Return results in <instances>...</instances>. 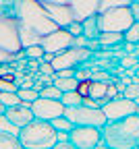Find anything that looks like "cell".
Listing matches in <instances>:
<instances>
[{
    "mask_svg": "<svg viewBox=\"0 0 139 149\" xmlns=\"http://www.w3.org/2000/svg\"><path fill=\"white\" fill-rule=\"evenodd\" d=\"M15 15H17L19 27H21L23 48L39 44L44 35L58 29V25L48 17L44 4L37 2V0H19L15 6Z\"/></svg>",
    "mask_w": 139,
    "mask_h": 149,
    "instance_id": "obj_1",
    "label": "cell"
},
{
    "mask_svg": "<svg viewBox=\"0 0 139 149\" xmlns=\"http://www.w3.org/2000/svg\"><path fill=\"white\" fill-rule=\"evenodd\" d=\"M102 143L110 149H139V114L108 120L102 126Z\"/></svg>",
    "mask_w": 139,
    "mask_h": 149,
    "instance_id": "obj_2",
    "label": "cell"
},
{
    "mask_svg": "<svg viewBox=\"0 0 139 149\" xmlns=\"http://www.w3.org/2000/svg\"><path fill=\"white\" fill-rule=\"evenodd\" d=\"M23 58H25V48H23L17 15L15 10L2 13L0 15V64H11Z\"/></svg>",
    "mask_w": 139,
    "mask_h": 149,
    "instance_id": "obj_3",
    "label": "cell"
},
{
    "mask_svg": "<svg viewBox=\"0 0 139 149\" xmlns=\"http://www.w3.org/2000/svg\"><path fill=\"white\" fill-rule=\"evenodd\" d=\"M23 149H52L58 143V130L50 120L33 118L17 133Z\"/></svg>",
    "mask_w": 139,
    "mask_h": 149,
    "instance_id": "obj_4",
    "label": "cell"
},
{
    "mask_svg": "<svg viewBox=\"0 0 139 149\" xmlns=\"http://www.w3.org/2000/svg\"><path fill=\"white\" fill-rule=\"evenodd\" d=\"M135 23L131 6H114L98 13V27L100 31H114V33H125Z\"/></svg>",
    "mask_w": 139,
    "mask_h": 149,
    "instance_id": "obj_5",
    "label": "cell"
},
{
    "mask_svg": "<svg viewBox=\"0 0 139 149\" xmlns=\"http://www.w3.org/2000/svg\"><path fill=\"white\" fill-rule=\"evenodd\" d=\"M62 116L69 118L75 126H95V128H102L108 122V118H106V114H104L102 108L85 106V104L65 108V114Z\"/></svg>",
    "mask_w": 139,
    "mask_h": 149,
    "instance_id": "obj_6",
    "label": "cell"
},
{
    "mask_svg": "<svg viewBox=\"0 0 139 149\" xmlns=\"http://www.w3.org/2000/svg\"><path fill=\"white\" fill-rule=\"evenodd\" d=\"M91 58V50L89 48H79V46H71L62 52H58L52 60L54 70H62V68H77L79 64H83Z\"/></svg>",
    "mask_w": 139,
    "mask_h": 149,
    "instance_id": "obj_7",
    "label": "cell"
},
{
    "mask_svg": "<svg viewBox=\"0 0 139 149\" xmlns=\"http://www.w3.org/2000/svg\"><path fill=\"white\" fill-rule=\"evenodd\" d=\"M67 135L77 149H93L102 143V128L95 126H73Z\"/></svg>",
    "mask_w": 139,
    "mask_h": 149,
    "instance_id": "obj_8",
    "label": "cell"
},
{
    "mask_svg": "<svg viewBox=\"0 0 139 149\" xmlns=\"http://www.w3.org/2000/svg\"><path fill=\"white\" fill-rule=\"evenodd\" d=\"M73 40H75V37L69 33V29L58 27V29H54L52 33L44 35L42 40H39V46L44 48V52L58 54V52H62V50L71 48V46H73Z\"/></svg>",
    "mask_w": 139,
    "mask_h": 149,
    "instance_id": "obj_9",
    "label": "cell"
},
{
    "mask_svg": "<svg viewBox=\"0 0 139 149\" xmlns=\"http://www.w3.org/2000/svg\"><path fill=\"white\" fill-rule=\"evenodd\" d=\"M33 116L42 120H54L65 114V104L60 100H50V97H37L31 104Z\"/></svg>",
    "mask_w": 139,
    "mask_h": 149,
    "instance_id": "obj_10",
    "label": "cell"
},
{
    "mask_svg": "<svg viewBox=\"0 0 139 149\" xmlns=\"http://www.w3.org/2000/svg\"><path fill=\"white\" fill-rule=\"evenodd\" d=\"M104 114L108 120H118V118H125V116H131L137 112V104L133 100H127V97H114L110 100L106 106H102Z\"/></svg>",
    "mask_w": 139,
    "mask_h": 149,
    "instance_id": "obj_11",
    "label": "cell"
},
{
    "mask_svg": "<svg viewBox=\"0 0 139 149\" xmlns=\"http://www.w3.org/2000/svg\"><path fill=\"white\" fill-rule=\"evenodd\" d=\"M4 118L8 120V124H11V126H15V128L19 130L21 126H25L27 122H31L35 116H33L31 104H27V102H19V104H15V106L6 108Z\"/></svg>",
    "mask_w": 139,
    "mask_h": 149,
    "instance_id": "obj_12",
    "label": "cell"
},
{
    "mask_svg": "<svg viewBox=\"0 0 139 149\" xmlns=\"http://www.w3.org/2000/svg\"><path fill=\"white\" fill-rule=\"evenodd\" d=\"M44 8H46L48 17L52 19L58 27H62V29H67L73 21H77L75 13H73V8L69 4H44Z\"/></svg>",
    "mask_w": 139,
    "mask_h": 149,
    "instance_id": "obj_13",
    "label": "cell"
},
{
    "mask_svg": "<svg viewBox=\"0 0 139 149\" xmlns=\"http://www.w3.org/2000/svg\"><path fill=\"white\" fill-rule=\"evenodd\" d=\"M69 6L75 13L77 21H83V19L98 15V8H100V0H69Z\"/></svg>",
    "mask_w": 139,
    "mask_h": 149,
    "instance_id": "obj_14",
    "label": "cell"
},
{
    "mask_svg": "<svg viewBox=\"0 0 139 149\" xmlns=\"http://www.w3.org/2000/svg\"><path fill=\"white\" fill-rule=\"evenodd\" d=\"M121 42H125V35L123 33H114V31H100L98 35V44L102 48H108V46H118Z\"/></svg>",
    "mask_w": 139,
    "mask_h": 149,
    "instance_id": "obj_15",
    "label": "cell"
},
{
    "mask_svg": "<svg viewBox=\"0 0 139 149\" xmlns=\"http://www.w3.org/2000/svg\"><path fill=\"white\" fill-rule=\"evenodd\" d=\"M83 25V35L87 40H98V35H100V27H98V15H91L87 19L81 21Z\"/></svg>",
    "mask_w": 139,
    "mask_h": 149,
    "instance_id": "obj_16",
    "label": "cell"
},
{
    "mask_svg": "<svg viewBox=\"0 0 139 149\" xmlns=\"http://www.w3.org/2000/svg\"><path fill=\"white\" fill-rule=\"evenodd\" d=\"M0 149H23L17 135H11L6 130H0Z\"/></svg>",
    "mask_w": 139,
    "mask_h": 149,
    "instance_id": "obj_17",
    "label": "cell"
},
{
    "mask_svg": "<svg viewBox=\"0 0 139 149\" xmlns=\"http://www.w3.org/2000/svg\"><path fill=\"white\" fill-rule=\"evenodd\" d=\"M52 83L60 89V91H73V89H77L79 79L77 77H54Z\"/></svg>",
    "mask_w": 139,
    "mask_h": 149,
    "instance_id": "obj_18",
    "label": "cell"
},
{
    "mask_svg": "<svg viewBox=\"0 0 139 149\" xmlns=\"http://www.w3.org/2000/svg\"><path fill=\"white\" fill-rule=\"evenodd\" d=\"M60 102L65 104V108H71V106H79V104H83V97L79 95V91H77V89H73V91H62Z\"/></svg>",
    "mask_w": 139,
    "mask_h": 149,
    "instance_id": "obj_19",
    "label": "cell"
},
{
    "mask_svg": "<svg viewBox=\"0 0 139 149\" xmlns=\"http://www.w3.org/2000/svg\"><path fill=\"white\" fill-rule=\"evenodd\" d=\"M123 97L133 100V102L139 106V79H135V81H131L129 85H125V89H123Z\"/></svg>",
    "mask_w": 139,
    "mask_h": 149,
    "instance_id": "obj_20",
    "label": "cell"
},
{
    "mask_svg": "<svg viewBox=\"0 0 139 149\" xmlns=\"http://www.w3.org/2000/svg\"><path fill=\"white\" fill-rule=\"evenodd\" d=\"M60 95H62V91L58 89L54 83H50V85H44L42 87V91H39V97H50V100H60Z\"/></svg>",
    "mask_w": 139,
    "mask_h": 149,
    "instance_id": "obj_21",
    "label": "cell"
},
{
    "mask_svg": "<svg viewBox=\"0 0 139 149\" xmlns=\"http://www.w3.org/2000/svg\"><path fill=\"white\" fill-rule=\"evenodd\" d=\"M17 95H19V100L21 102H27V104H33L37 97H39V91H35L33 87L31 89H23V87H19V91H17Z\"/></svg>",
    "mask_w": 139,
    "mask_h": 149,
    "instance_id": "obj_22",
    "label": "cell"
},
{
    "mask_svg": "<svg viewBox=\"0 0 139 149\" xmlns=\"http://www.w3.org/2000/svg\"><path fill=\"white\" fill-rule=\"evenodd\" d=\"M52 124H54V128L58 130V133H69V130L75 126L69 118H65V116H58V118H54V120H50Z\"/></svg>",
    "mask_w": 139,
    "mask_h": 149,
    "instance_id": "obj_23",
    "label": "cell"
},
{
    "mask_svg": "<svg viewBox=\"0 0 139 149\" xmlns=\"http://www.w3.org/2000/svg\"><path fill=\"white\" fill-rule=\"evenodd\" d=\"M123 35H125V42H129V44H139V21H135Z\"/></svg>",
    "mask_w": 139,
    "mask_h": 149,
    "instance_id": "obj_24",
    "label": "cell"
},
{
    "mask_svg": "<svg viewBox=\"0 0 139 149\" xmlns=\"http://www.w3.org/2000/svg\"><path fill=\"white\" fill-rule=\"evenodd\" d=\"M44 48L39 44H33V46H27L25 48V58H35V60H42L44 58Z\"/></svg>",
    "mask_w": 139,
    "mask_h": 149,
    "instance_id": "obj_25",
    "label": "cell"
},
{
    "mask_svg": "<svg viewBox=\"0 0 139 149\" xmlns=\"http://www.w3.org/2000/svg\"><path fill=\"white\" fill-rule=\"evenodd\" d=\"M114 6H131V0H100L98 13H102L106 8H114Z\"/></svg>",
    "mask_w": 139,
    "mask_h": 149,
    "instance_id": "obj_26",
    "label": "cell"
},
{
    "mask_svg": "<svg viewBox=\"0 0 139 149\" xmlns=\"http://www.w3.org/2000/svg\"><path fill=\"white\" fill-rule=\"evenodd\" d=\"M0 102H2L6 108H11V106L19 104L21 100H19V95H17V93H13V91H0Z\"/></svg>",
    "mask_w": 139,
    "mask_h": 149,
    "instance_id": "obj_27",
    "label": "cell"
},
{
    "mask_svg": "<svg viewBox=\"0 0 139 149\" xmlns=\"http://www.w3.org/2000/svg\"><path fill=\"white\" fill-rule=\"evenodd\" d=\"M121 64H123L125 68H135V66L139 64V56L127 54V56H123V58H121Z\"/></svg>",
    "mask_w": 139,
    "mask_h": 149,
    "instance_id": "obj_28",
    "label": "cell"
},
{
    "mask_svg": "<svg viewBox=\"0 0 139 149\" xmlns=\"http://www.w3.org/2000/svg\"><path fill=\"white\" fill-rule=\"evenodd\" d=\"M89 85H91V79H85V81H79L77 85V91L81 97H89Z\"/></svg>",
    "mask_w": 139,
    "mask_h": 149,
    "instance_id": "obj_29",
    "label": "cell"
},
{
    "mask_svg": "<svg viewBox=\"0 0 139 149\" xmlns=\"http://www.w3.org/2000/svg\"><path fill=\"white\" fill-rule=\"evenodd\" d=\"M69 33L73 35V37H77V35H83V25H81V21H73L69 27Z\"/></svg>",
    "mask_w": 139,
    "mask_h": 149,
    "instance_id": "obj_30",
    "label": "cell"
},
{
    "mask_svg": "<svg viewBox=\"0 0 139 149\" xmlns=\"http://www.w3.org/2000/svg\"><path fill=\"white\" fill-rule=\"evenodd\" d=\"M39 74H50V77L54 79V66H52V62H39V70H37Z\"/></svg>",
    "mask_w": 139,
    "mask_h": 149,
    "instance_id": "obj_31",
    "label": "cell"
},
{
    "mask_svg": "<svg viewBox=\"0 0 139 149\" xmlns=\"http://www.w3.org/2000/svg\"><path fill=\"white\" fill-rule=\"evenodd\" d=\"M0 91H13V93H17V91H19V85H17V83H11V81H4V79H0Z\"/></svg>",
    "mask_w": 139,
    "mask_h": 149,
    "instance_id": "obj_32",
    "label": "cell"
},
{
    "mask_svg": "<svg viewBox=\"0 0 139 149\" xmlns=\"http://www.w3.org/2000/svg\"><path fill=\"white\" fill-rule=\"evenodd\" d=\"M27 72H37L39 70V60H35V58H27V68H25Z\"/></svg>",
    "mask_w": 139,
    "mask_h": 149,
    "instance_id": "obj_33",
    "label": "cell"
},
{
    "mask_svg": "<svg viewBox=\"0 0 139 149\" xmlns=\"http://www.w3.org/2000/svg\"><path fill=\"white\" fill-rule=\"evenodd\" d=\"M87 44H89V40L85 35H77L73 40V46H79V48H87Z\"/></svg>",
    "mask_w": 139,
    "mask_h": 149,
    "instance_id": "obj_34",
    "label": "cell"
},
{
    "mask_svg": "<svg viewBox=\"0 0 139 149\" xmlns=\"http://www.w3.org/2000/svg\"><path fill=\"white\" fill-rule=\"evenodd\" d=\"M52 149H77V147H75L71 141H58V143H56Z\"/></svg>",
    "mask_w": 139,
    "mask_h": 149,
    "instance_id": "obj_35",
    "label": "cell"
},
{
    "mask_svg": "<svg viewBox=\"0 0 139 149\" xmlns=\"http://www.w3.org/2000/svg\"><path fill=\"white\" fill-rule=\"evenodd\" d=\"M131 13L135 21H139V2H131Z\"/></svg>",
    "mask_w": 139,
    "mask_h": 149,
    "instance_id": "obj_36",
    "label": "cell"
},
{
    "mask_svg": "<svg viewBox=\"0 0 139 149\" xmlns=\"http://www.w3.org/2000/svg\"><path fill=\"white\" fill-rule=\"evenodd\" d=\"M42 4H69V0H37Z\"/></svg>",
    "mask_w": 139,
    "mask_h": 149,
    "instance_id": "obj_37",
    "label": "cell"
},
{
    "mask_svg": "<svg viewBox=\"0 0 139 149\" xmlns=\"http://www.w3.org/2000/svg\"><path fill=\"white\" fill-rule=\"evenodd\" d=\"M127 46H125V50H127V54H133L135 52V48H137V44H129V42H125Z\"/></svg>",
    "mask_w": 139,
    "mask_h": 149,
    "instance_id": "obj_38",
    "label": "cell"
},
{
    "mask_svg": "<svg viewBox=\"0 0 139 149\" xmlns=\"http://www.w3.org/2000/svg\"><path fill=\"white\" fill-rule=\"evenodd\" d=\"M4 112H6V106H4L2 102H0V118H2V116H4Z\"/></svg>",
    "mask_w": 139,
    "mask_h": 149,
    "instance_id": "obj_39",
    "label": "cell"
},
{
    "mask_svg": "<svg viewBox=\"0 0 139 149\" xmlns=\"http://www.w3.org/2000/svg\"><path fill=\"white\" fill-rule=\"evenodd\" d=\"M93 149H110L108 145H104V143H100V145H98V147H93Z\"/></svg>",
    "mask_w": 139,
    "mask_h": 149,
    "instance_id": "obj_40",
    "label": "cell"
},
{
    "mask_svg": "<svg viewBox=\"0 0 139 149\" xmlns=\"http://www.w3.org/2000/svg\"><path fill=\"white\" fill-rule=\"evenodd\" d=\"M135 114H139V106H137V112H135Z\"/></svg>",
    "mask_w": 139,
    "mask_h": 149,
    "instance_id": "obj_41",
    "label": "cell"
},
{
    "mask_svg": "<svg viewBox=\"0 0 139 149\" xmlns=\"http://www.w3.org/2000/svg\"><path fill=\"white\" fill-rule=\"evenodd\" d=\"M131 2H139V0H131Z\"/></svg>",
    "mask_w": 139,
    "mask_h": 149,
    "instance_id": "obj_42",
    "label": "cell"
}]
</instances>
